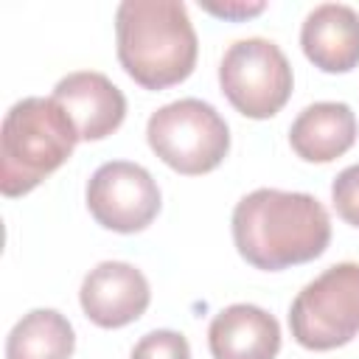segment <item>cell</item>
Segmentation results:
<instances>
[{
  "mask_svg": "<svg viewBox=\"0 0 359 359\" xmlns=\"http://www.w3.org/2000/svg\"><path fill=\"white\" fill-rule=\"evenodd\" d=\"M233 241L250 266L280 272L328 250L331 219L311 194L258 188L233 208Z\"/></svg>",
  "mask_w": 359,
  "mask_h": 359,
  "instance_id": "6da1fadb",
  "label": "cell"
},
{
  "mask_svg": "<svg viewBox=\"0 0 359 359\" xmlns=\"http://www.w3.org/2000/svg\"><path fill=\"white\" fill-rule=\"evenodd\" d=\"M118 62L143 90L185 81L196 65V31L177 0H123L115 11Z\"/></svg>",
  "mask_w": 359,
  "mask_h": 359,
  "instance_id": "7a4b0ae2",
  "label": "cell"
},
{
  "mask_svg": "<svg viewBox=\"0 0 359 359\" xmlns=\"http://www.w3.org/2000/svg\"><path fill=\"white\" fill-rule=\"evenodd\" d=\"M79 143V132L67 112L53 98L17 101L0 129V191L3 196H22L45 177L62 168Z\"/></svg>",
  "mask_w": 359,
  "mask_h": 359,
  "instance_id": "3957f363",
  "label": "cell"
},
{
  "mask_svg": "<svg viewBox=\"0 0 359 359\" xmlns=\"http://www.w3.org/2000/svg\"><path fill=\"white\" fill-rule=\"evenodd\" d=\"M146 140L168 168L185 177L219 168L230 151V129L224 118L199 98H180L151 112Z\"/></svg>",
  "mask_w": 359,
  "mask_h": 359,
  "instance_id": "277c9868",
  "label": "cell"
},
{
  "mask_svg": "<svg viewBox=\"0 0 359 359\" xmlns=\"http://www.w3.org/2000/svg\"><path fill=\"white\" fill-rule=\"evenodd\" d=\"M289 328L309 351H334L359 334V264L342 261L306 283L289 309Z\"/></svg>",
  "mask_w": 359,
  "mask_h": 359,
  "instance_id": "5b68a950",
  "label": "cell"
},
{
  "mask_svg": "<svg viewBox=\"0 0 359 359\" xmlns=\"http://www.w3.org/2000/svg\"><path fill=\"white\" fill-rule=\"evenodd\" d=\"M292 65L272 39H238L222 56L219 87L244 118L264 121L278 115L292 95Z\"/></svg>",
  "mask_w": 359,
  "mask_h": 359,
  "instance_id": "8992f818",
  "label": "cell"
},
{
  "mask_svg": "<svg viewBox=\"0 0 359 359\" xmlns=\"http://www.w3.org/2000/svg\"><path fill=\"white\" fill-rule=\"evenodd\" d=\"M87 208L93 219L107 230L140 233L160 213V188L143 165L112 160L98 165L90 177Z\"/></svg>",
  "mask_w": 359,
  "mask_h": 359,
  "instance_id": "52a82bcc",
  "label": "cell"
},
{
  "mask_svg": "<svg viewBox=\"0 0 359 359\" xmlns=\"http://www.w3.org/2000/svg\"><path fill=\"white\" fill-rule=\"evenodd\" d=\"M81 309L98 328H123L143 317L151 292L146 275L126 261H101L79 289Z\"/></svg>",
  "mask_w": 359,
  "mask_h": 359,
  "instance_id": "ba28073f",
  "label": "cell"
},
{
  "mask_svg": "<svg viewBox=\"0 0 359 359\" xmlns=\"http://www.w3.org/2000/svg\"><path fill=\"white\" fill-rule=\"evenodd\" d=\"M73 121L79 140H104L126 115L123 93L95 70H76L56 81L50 95Z\"/></svg>",
  "mask_w": 359,
  "mask_h": 359,
  "instance_id": "9c48e42d",
  "label": "cell"
},
{
  "mask_svg": "<svg viewBox=\"0 0 359 359\" xmlns=\"http://www.w3.org/2000/svg\"><path fill=\"white\" fill-rule=\"evenodd\" d=\"M306 59L323 73H348L359 65V14L345 3L311 8L300 28Z\"/></svg>",
  "mask_w": 359,
  "mask_h": 359,
  "instance_id": "30bf717a",
  "label": "cell"
},
{
  "mask_svg": "<svg viewBox=\"0 0 359 359\" xmlns=\"http://www.w3.org/2000/svg\"><path fill=\"white\" fill-rule=\"evenodd\" d=\"M208 348L213 359H275L280 325L261 306L233 303L210 320Z\"/></svg>",
  "mask_w": 359,
  "mask_h": 359,
  "instance_id": "8fae6325",
  "label": "cell"
},
{
  "mask_svg": "<svg viewBox=\"0 0 359 359\" xmlns=\"http://www.w3.org/2000/svg\"><path fill=\"white\" fill-rule=\"evenodd\" d=\"M356 140V115L342 101L309 104L289 129L294 154L306 163H331Z\"/></svg>",
  "mask_w": 359,
  "mask_h": 359,
  "instance_id": "7c38bea8",
  "label": "cell"
},
{
  "mask_svg": "<svg viewBox=\"0 0 359 359\" xmlns=\"http://www.w3.org/2000/svg\"><path fill=\"white\" fill-rule=\"evenodd\" d=\"M76 331L56 309L28 311L6 339V359H70Z\"/></svg>",
  "mask_w": 359,
  "mask_h": 359,
  "instance_id": "4fadbf2b",
  "label": "cell"
},
{
  "mask_svg": "<svg viewBox=\"0 0 359 359\" xmlns=\"http://www.w3.org/2000/svg\"><path fill=\"white\" fill-rule=\"evenodd\" d=\"M129 359H191V345L180 331L157 328L137 339Z\"/></svg>",
  "mask_w": 359,
  "mask_h": 359,
  "instance_id": "5bb4252c",
  "label": "cell"
},
{
  "mask_svg": "<svg viewBox=\"0 0 359 359\" xmlns=\"http://www.w3.org/2000/svg\"><path fill=\"white\" fill-rule=\"evenodd\" d=\"M331 202L342 222H348L351 227H359V163L337 174L331 185Z\"/></svg>",
  "mask_w": 359,
  "mask_h": 359,
  "instance_id": "9a60e30c",
  "label": "cell"
},
{
  "mask_svg": "<svg viewBox=\"0 0 359 359\" xmlns=\"http://www.w3.org/2000/svg\"><path fill=\"white\" fill-rule=\"evenodd\" d=\"M199 6L208 14H216L222 20H247V17H255L266 8L264 3H238V0H233V3H199Z\"/></svg>",
  "mask_w": 359,
  "mask_h": 359,
  "instance_id": "2e32d148",
  "label": "cell"
}]
</instances>
